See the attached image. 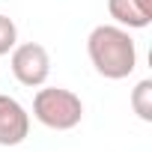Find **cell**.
Here are the masks:
<instances>
[{
    "label": "cell",
    "instance_id": "cell-6",
    "mask_svg": "<svg viewBox=\"0 0 152 152\" xmlns=\"http://www.w3.org/2000/svg\"><path fill=\"white\" fill-rule=\"evenodd\" d=\"M131 107L134 113L143 119V122H152V81H140L134 90H131Z\"/></svg>",
    "mask_w": 152,
    "mask_h": 152
},
{
    "label": "cell",
    "instance_id": "cell-4",
    "mask_svg": "<svg viewBox=\"0 0 152 152\" xmlns=\"http://www.w3.org/2000/svg\"><path fill=\"white\" fill-rule=\"evenodd\" d=\"M30 131V116L27 110L12 99L0 96V146H18Z\"/></svg>",
    "mask_w": 152,
    "mask_h": 152
},
{
    "label": "cell",
    "instance_id": "cell-1",
    "mask_svg": "<svg viewBox=\"0 0 152 152\" xmlns=\"http://www.w3.org/2000/svg\"><path fill=\"white\" fill-rule=\"evenodd\" d=\"M87 51H90V60L96 66L99 75L110 81H119V78H128L137 66V48H134V39L119 30V27H110V24H99L90 39H87Z\"/></svg>",
    "mask_w": 152,
    "mask_h": 152
},
{
    "label": "cell",
    "instance_id": "cell-5",
    "mask_svg": "<svg viewBox=\"0 0 152 152\" xmlns=\"http://www.w3.org/2000/svg\"><path fill=\"white\" fill-rule=\"evenodd\" d=\"M107 9L119 24H128V27H146L149 24V18L134 6V0H107Z\"/></svg>",
    "mask_w": 152,
    "mask_h": 152
},
{
    "label": "cell",
    "instance_id": "cell-8",
    "mask_svg": "<svg viewBox=\"0 0 152 152\" xmlns=\"http://www.w3.org/2000/svg\"><path fill=\"white\" fill-rule=\"evenodd\" d=\"M134 6H137V9L149 18V21H152V0H134Z\"/></svg>",
    "mask_w": 152,
    "mask_h": 152
},
{
    "label": "cell",
    "instance_id": "cell-3",
    "mask_svg": "<svg viewBox=\"0 0 152 152\" xmlns=\"http://www.w3.org/2000/svg\"><path fill=\"white\" fill-rule=\"evenodd\" d=\"M12 72L24 87H42L51 72V57H48L45 45H39V42L18 45L12 51Z\"/></svg>",
    "mask_w": 152,
    "mask_h": 152
},
{
    "label": "cell",
    "instance_id": "cell-7",
    "mask_svg": "<svg viewBox=\"0 0 152 152\" xmlns=\"http://www.w3.org/2000/svg\"><path fill=\"white\" fill-rule=\"evenodd\" d=\"M15 39H18V30H15L12 18L0 15V54H9L15 48Z\"/></svg>",
    "mask_w": 152,
    "mask_h": 152
},
{
    "label": "cell",
    "instance_id": "cell-2",
    "mask_svg": "<svg viewBox=\"0 0 152 152\" xmlns=\"http://www.w3.org/2000/svg\"><path fill=\"white\" fill-rule=\"evenodd\" d=\"M33 113L42 125L48 128H57V131H69L81 122L84 116V104L81 99L75 96L72 90H63V87H45L36 93L33 99Z\"/></svg>",
    "mask_w": 152,
    "mask_h": 152
}]
</instances>
